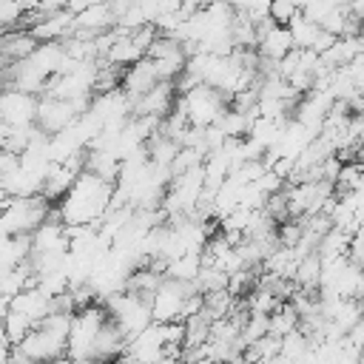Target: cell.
Returning a JSON list of instances; mask_svg holds the SVG:
<instances>
[{"instance_id":"cell-1","label":"cell","mask_w":364,"mask_h":364,"mask_svg":"<svg viewBox=\"0 0 364 364\" xmlns=\"http://www.w3.org/2000/svg\"><path fill=\"white\" fill-rule=\"evenodd\" d=\"M111 196H114V185L82 168L74 185L60 199L57 213L63 225H97L100 228L102 216L111 208Z\"/></svg>"},{"instance_id":"cell-2","label":"cell","mask_w":364,"mask_h":364,"mask_svg":"<svg viewBox=\"0 0 364 364\" xmlns=\"http://www.w3.org/2000/svg\"><path fill=\"white\" fill-rule=\"evenodd\" d=\"M51 310H54V296H48V293L40 290L37 284L23 287V290L11 299V304H9L6 316H3V327H6L9 341H11V344L20 341V338H23L28 330H34Z\"/></svg>"},{"instance_id":"cell-3","label":"cell","mask_w":364,"mask_h":364,"mask_svg":"<svg viewBox=\"0 0 364 364\" xmlns=\"http://www.w3.org/2000/svg\"><path fill=\"white\" fill-rule=\"evenodd\" d=\"M105 321H108V310L102 301H91V304L74 310L71 330L65 338V355L71 361L94 358V341H97V333L102 330Z\"/></svg>"},{"instance_id":"cell-4","label":"cell","mask_w":364,"mask_h":364,"mask_svg":"<svg viewBox=\"0 0 364 364\" xmlns=\"http://www.w3.org/2000/svg\"><path fill=\"white\" fill-rule=\"evenodd\" d=\"M48 213H51V208H48V199L43 193L6 196L0 202V228L6 236H26L37 225H43Z\"/></svg>"},{"instance_id":"cell-5","label":"cell","mask_w":364,"mask_h":364,"mask_svg":"<svg viewBox=\"0 0 364 364\" xmlns=\"http://www.w3.org/2000/svg\"><path fill=\"white\" fill-rule=\"evenodd\" d=\"M108 318L125 333V338H134L139 330H145L154 318H151V299L131 293V290H119L111 293L108 299H102Z\"/></svg>"},{"instance_id":"cell-6","label":"cell","mask_w":364,"mask_h":364,"mask_svg":"<svg viewBox=\"0 0 364 364\" xmlns=\"http://www.w3.org/2000/svg\"><path fill=\"white\" fill-rule=\"evenodd\" d=\"M173 105L185 114V119H188L191 125L208 128V125H213V122L225 114V108L230 105V100H228L225 94H219L216 88H210V85L199 82V85H193L191 91L179 94Z\"/></svg>"},{"instance_id":"cell-7","label":"cell","mask_w":364,"mask_h":364,"mask_svg":"<svg viewBox=\"0 0 364 364\" xmlns=\"http://www.w3.org/2000/svg\"><path fill=\"white\" fill-rule=\"evenodd\" d=\"M199 293L196 282H179V279H162L159 287L151 296V318L165 324V321H182V310L188 296Z\"/></svg>"},{"instance_id":"cell-8","label":"cell","mask_w":364,"mask_h":364,"mask_svg":"<svg viewBox=\"0 0 364 364\" xmlns=\"http://www.w3.org/2000/svg\"><path fill=\"white\" fill-rule=\"evenodd\" d=\"M165 347H168L165 324L151 321L145 330H139L134 338H128L125 355L139 364H159V361H165Z\"/></svg>"},{"instance_id":"cell-9","label":"cell","mask_w":364,"mask_h":364,"mask_svg":"<svg viewBox=\"0 0 364 364\" xmlns=\"http://www.w3.org/2000/svg\"><path fill=\"white\" fill-rule=\"evenodd\" d=\"M37 117V94L0 85V122L3 125H34Z\"/></svg>"},{"instance_id":"cell-10","label":"cell","mask_w":364,"mask_h":364,"mask_svg":"<svg viewBox=\"0 0 364 364\" xmlns=\"http://www.w3.org/2000/svg\"><path fill=\"white\" fill-rule=\"evenodd\" d=\"M77 108L68 102V100H60V97H48V94H40L37 97V117H34V125L43 131V134H60L65 131L74 119H77Z\"/></svg>"},{"instance_id":"cell-11","label":"cell","mask_w":364,"mask_h":364,"mask_svg":"<svg viewBox=\"0 0 364 364\" xmlns=\"http://www.w3.org/2000/svg\"><path fill=\"white\" fill-rule=\"evenodd\" d=\"M173 91H176L173 82L159 80L154 88H148V91L134 102L131 117H156V119L168 117V114L173 111V102H176V94H173Z\"/></svg>"},{"instance_id":"cell-12","label":"cell","mask_w":364,"mask_h":364,"mask_svg":"<svg viewBox=\"0 0 364 364\" xmlns=\"http://www.w3.org/2000/svg\"><path fill=\"white\" fill-rule=\"evenodd\" d=\"M256 34H259L256 51H259V57H264V60L279 63V60L293 48V40H290L287 26H279V23H273L270 17L256 26Z\"/></svg>"},{"instance_id":"cell-13","label":"cell","mask_w":364,"mask_h":364,"mask_svg":"<svg viewBox=\"0 0 364 364\" xmlns=\"http://www.w3.org/2000/svg\"><path fill=\"white\" fill-rule=\"evenodd\" d=\"M156 82H159V80H156V71H154L151 57H139L134 65H128V68L122 71L119 88H122V94L131 100V108H134V102H136L148 88H154Z\"/></svg>"},{"instance_id":"cell-14","label":"cell","mask_w":364,"mask_h":364,"mask_svg":"<svg viewBox=\"0 0 364 364\" xmlns=\"http://www.w3.org/2000/svg\"><path fill=\"white\" fill-rule=\"evenodd\" d=\"M125 347H128L125 333L108 318V321L102 324V330L97 333V341H94V361H100V364L117 361L119 355H125Z\"/></svg>"},{"instance_id":"cell-15","label":"cell","mask_w":364,"mask_h":364,"mask_svg":"<svg viewBox=\"0 0 364 364\" xmlns=\"http://www.w3.org/2000/svg\"><path fill=\"white\" fill-rule=\"evenodd\" d=\"M347 247H350V233L341 230V228H330V230L318 239L316 253H318L321 262H333V259L347 256Z\"/></svg>"},{"instance_id":"cell-16","label":"cell","mask_w":364,"mask_h":364,"mask_svg":"<svg viewBox=\"0 0 364 364\" xmlns=\"http://www.w3.org/2000/svg\"><path fill=\"white\" fill-rule=\"evenodd\" d=\"M199 267H202V253H182V256L165 262V276L179 279V282H193Z\"/></svg>"},{"instance_id":"cell-17","label":"cell","mask_w":364,"mask_h":364,"mask_svg":"<svg viewBox=\"0 0 364 364\" xmlns=\"http://www.w3.org/2000/svg\"><path fill=\"white\" fill-rule=\"evenodd\" d=\"M287 31H290V40H293V48H310L316 34H318V23L307 20L301 11L287 23Z\"/></svg>"},{"instance_id":"cell-18","label":"cell","mask_w":364,"mask_h":364,"mask_svg":"<svg viewBox=\"0 0 364 364\" xmlns=\"http://www.w3.org/2000/svg\"><path fill=\"white\" fill-rule=\"evenodd\" d=\"M299 327V313H296V307L293 304H279L270 316H267V333H273V336H284V333H290V330H296Z\"/></svg>"},{"instance_id":"cell-19","label":"cell","mask_w":364,"mask_h":364,"mask_svg":"<svg viewBox=\"0 0 364 364\" xmlns=\"http://www.w3.org/2000/svg\"><path fill=\"white\" fill-rule=\"evenodd\" d=\"M299 14V6L293 0H270V20L279 26H287Z\"/></svg>"},{"instance_id":"cell-20","label":"cell","mask_w":364,"mask_h":364,"mask_svg":"<svg viewBox=\"0 0 364 364\" xmlns=\"http://www.w3.org/2000/svg\"><path fill=\"white\" fill-rule=\"evenodd\" d=\"M333 9H336V6H333V0H304L299 11H301L307 20H313V23H321V20H324V17H327Z\"/></svg>"},{"instance_id":"cell-21","label":"cell","mask_w":364,"mask_h":364,"mask_svg":"<svg viewBox=\"0 0 364 364\" xmlns=\"http://www.w3.org/2000/svg\"><path fill=\"white\" fill-rule=\"evenodd\" d=\"M17 165H20V154H14V151H9V148H0V179L9 176Z\"/></svg>"},{"instance_id":"cell-22","label":"cell","mask_w":364,"mask_h":364,"mask_svg":"<svg viewBox=\"0 0 364 364\" xmlns=\"http://www.w3.org/2000/svg\"><path fill=\"white\" fill-rule=\"evenodd\" d=\"M336 40H338V37H333L330 31H321V28H318V34H316V40H313L310 51H316V54H324V51H327V48H330Z\"/></svg>"},{"instance_id":"cell-23","label":"cell","mask_w":364,"mask_h":364,"mask_svg":"<svg viewBox=\"0 0 364 364\" xmlns=\"http://www.w3.org/2000/svg\"><path fill=\"white\" fill-rule=\"evenodd\" d=\"M71 0H40V11L46 14V11H60V9H65Z\"/></svg>"},{"instance_id":"cell-24","label":"cell","mask_w":364,"mask_h":364,"mask_svg":"<svg viewBox=\"0 0 364 364\" xmlns=\"http://www.w3.org/2000/svg\"><path fill=\"white\" fill-rule=\"evenodd\" d=\"M6 68H9V63L0 60V85H6Z\"/></svg>"},{"instance_id":"cell-25","label":"cell","mask_w":364,"mask_h":364,"mask_svg":"<svg viewBox=\"0 0 364 364\" xmlns=\"http://www.w3.org/2000/svg\"><path fill=\"white\" fill-rule=\"evenodd\" d=\"M358 34L364 37V17H361V26H358Z\"/></svg>"},{"instance_id":"cell-26","label":"cell","mask_w":364,"mask_h":364,"mask_svg":"<svg viewBox=\"0 0 364 364\" xmlns=\"http://www.w3.org/2000/svg\"><path fill=\"white\" fill-rule=\"evenodd\" d=\"M358 364H364V361H361V358H358Z\"/></svg>"}]
</instances>
